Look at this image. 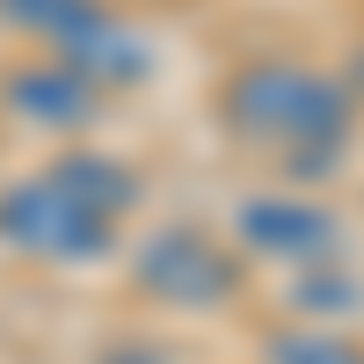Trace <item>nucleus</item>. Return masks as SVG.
Wrapping results in <instances>:
<instances>
[{"label": "nucleus", "mask_w": 364, "mask_h": 364, "mask_svg": "<svg viewBox=\"0 0 364 364\" xmlns=\"http://www.w3.org/2000/svg\"><path fill=\"white\" fill-rule=\"evenodd\" d=\"M146 277H154L161 291H175V299H190V306H204V299L226 284V262L204 255L197 240H175V248H161L154 262H146Z\"/></svg>", "instance_id": "nucleus-2"}, {"label": "nucleus", "mask_w": 364, "mask_h": 364, "mask_svg": "<svg viewBox=\"0 0 364 364\" xmlns=\"http://www.w3.org/2000/svg\"><path fill=\"white\" fill-rule=\"evenodd\" d=\"M248 240H262V248H321L328 219L321 211H291V204H255L248 211Z\"/></svg>", "instance_id": "nucleus-3"}, {"label": "nucleus", "mask_w": 364, "mask_h": 364, "mask_svg": "<svg viewBox=\"0 0 364 364\" xmlns=\"http://www.w3.org/2000/svg\"><path fill=\"white\" fill-rule=\"evenodd\" d=\"M284 364H364V357L343 343H284Z\"/></svg>", "instance_id": "nucleus-4"}, {"label": "nucleus", "mask_w": 364, "mask_h": 364, "mask_svg": "<svg viewBox=\"0 0 364 364\" xmlns=\"http://www.w3.org/2000/svg\"><path fill=\"white\" fill-rule=\"evenodd\" d=\"M0 226H8L22 248H44V255H87L95 248V233H102V211L95 204H80L66 182H29L22 197L0 204Z\"/></svg>", "instance_id": "nucleus-1"}]
</instances>
